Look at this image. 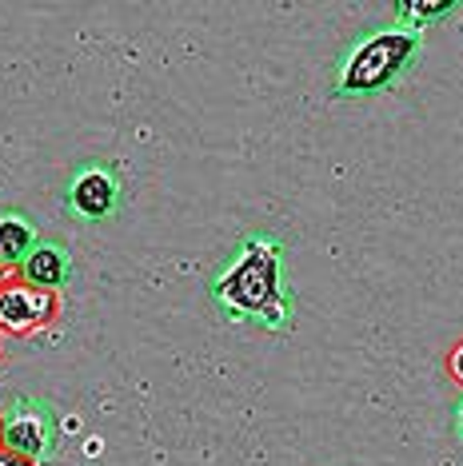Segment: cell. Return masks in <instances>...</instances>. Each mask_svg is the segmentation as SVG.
I'll return each mask as SVG.
<instances>
[{
  "label": "cell",
  "mask_w": 463,
  "mask_h": 466,
  "mask_svg": "<svg viewBox=\"0 0 463 466\" xmlns=\"http://www.w3.org/2000/svg\"><path fill=\"white\" fill-rule=\"evenodd\" d=\"M448 375L456 379V387H463V339L448 347Z\"/></svg>",
  "instance_id": "cell-9"
},
{
  "label": "cell",
  "mask_w": 463,
  "mask_h": 466,
  "mask_svg": "<svg viewBox=\"0 0 463 466\" xmlns=\"http://www.w3.org/2000/svg\"><path fill=\"white\" fill-rule=\"evenodd\" d=\"M116 199H120V184L104 167H84L68 187V204L84 219H108L116 211Z\"/></svg>",
  "instance_id": "cell-5"
},
{
  "label": "cell",
  "mask_w": 463,
  "mask_h": 466,
  "mask_svg": "<svg viewBox=\"0 0 463 466\" xmlns=\"http://www.w3.org/2000/svg\"><path fill=\"white\" fill-rule=\"evenodd\" d=\"M0 447H5V415H0Z\"/></svg>",
  "instance_id": "cell-12"
},
{
  "label": "cell",
  "mask_w": 463,
  "mask_h": 466,
  "mask_svg": "<svg viewBox=\"0 0 463 466\" xmlns=\"http://www.w3.org/2000/svg\"><path fill=\"white\" fill-rule=\"evenodd\" d=\"M0 466H36V462L25 459V454H16V451H8V447H0Z\"/></svg>",
  "instance_id": "cell-10"
},
{
  "label": "cell",
  "mask_w": 463,
  "mask_h": 466,
  "mask_svg": "<svg viewBox=\"0 0 463 466\" xmlns=\"http://www.w3.org/2000/svg\"><path fill=\"white\" fill-rule=\"evenodd\" d=\"M399 16H412V20H419V25H424L427 16H444V13H451V5H427V0H419V5H399L396 8ZM416 25V28H419Z\"/></svg>",
  "instance_id": "cell-8"
},
{
  "label": "cell",
  "mask_w": 463,
  "mask_h": 466,
  "mask_svg": "<svg viewBox=\"0 0 463 466\" xmlns=\"http://www.w3.org/2000/svg\"><path fill=\"white\" fill-rule=\"evenodd\" d=\"M216 303L236 319H252L268 331L288 323V291L280 279V248L276 239H248L240 259L212 283Z\"/></svg>",
  "instance_id": "cell-1"
},
{
  "label": "cell",
  "mask_w": 463,
  "mask_h": 466,
  "mask_svg": "<svg viewBox=\"0 0 463 466\" xmlns=\"http://www.w3.org/2000/svg\"><path fill=\"white\" fill-rule=\"evenodd\" d=\"M68 279V256L57 248V243H36L28 251V259L20 263V283H33V288L45 291H60Z\"/></svg>",
  "instance_id": "cell-6"
},
{
  "label": "cell",
  "mask_w": 463,
  "mask_h": 466,
  "mask_svg": "<svg viewBox=\"0 0 463 466\" xmlns=\"http://www.w3.org/2000/svg\"><path fill=\"white\" fill-rule=\"evenodd\" d=\"M8 283H20V271L16 268H0V291H5Z\"/></svg>",
  "instance_id": "cell-11"
},
{
  "label": "cell",
  "mask_w": 463,
  "mask_h": 466,
  "mask_svg": "<svg viewBox=\"0 0 463 466\" xmlns=\"http://www.w3.org/2000/svg\"><path fill=\"white\" fill-rule=\"evenodd\" d=\"M52 442V419L48 407L36 399H20L13 410L5 415V447L25 454V459H40Z\"/></svg>",
  "instance_id": "cell-4"
},
{
  "label": "cell",
  "mask_w": 463,
  "mask_h": 466,
  "mask_svg": "<svg viewBox=\"0 0 463 466\" xmlns=\"http://www.w3.org/2000/svg\"><path fill=\"white\" fill-rule=\"evenodd\" d=\"M459 431H463V407H459Z\"/></svg>",
  "instance_id": "cell-14"
},
{
  "label": "cell",
  "mask_w": 463,
  "mask_h": 466,
  "mask_svg": "<svg viewBox=\"0 0 463 466\" xmlns=\"http://www.w3.org/2000/svg\"><path fill=\"white\" fill-rule=\"evenodd\" d=\"M36 248V231L25 216H0V268H16Z\"/></svg>",
  "instance_id": "cell-7"
},
{
  "label": "cell",
  "mask_w": 463,
  "mask_h": 466,
  "mask_svg": "<svg viewBox=\"0 0 463 466\" xmlns=\"http://www.w3.org/2000/svg\"><path fill=\"white\" fill-rule=\"evenodd\" d=\"M0 343H5V335H0ZM0 359H5V347H0Z\"/></svg>",
  "instance_id": "cell-13"
},
{
  "label": "cell",
  "mask_w": 463,
  "mask_h": 466,
  "mask_svg": "<svg viewBox=\"0 0 463 466\" xmlns=\"http://www.w3.org/2000/svg\"><path fill=\"white\" fill-rule=\"evenodd\" d=\"M416 52H419V33L384 28V33L367 36L352 48V56L344 60L335 92H340V96H376V92H384L399 72L412 65Z\"/></svg>",
  "instance_id": "cell-2"
},
{
  "label": "cell",
  "mask_w": 463,
  "mask_h": 466,
  "mask_svg": "<svg viewBox=\"0 0 463 466\" xmlns=\"http://www.w3.org/2000/svg\"><path fill=\"white\" fill-rule=\"evenodd\" d=\"M60 319V291L8 283L0 291V335H36Z\"/></svg>",
  "instance_id": "cell-3"
}]
</instances>
